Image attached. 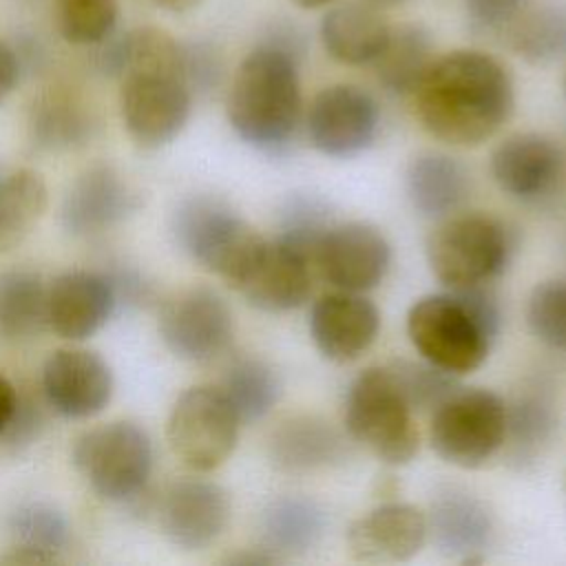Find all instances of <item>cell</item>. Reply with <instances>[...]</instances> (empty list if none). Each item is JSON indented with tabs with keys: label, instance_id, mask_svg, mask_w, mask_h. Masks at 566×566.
Masks as SVG:
<instances>
[{
	"label": "cell",
	"instance_id": "cell-1",
	"mask_svg": "<svg viewBox=\"0 0 566 566\" xmlns=\"http://www.w3.org/2000/svg\"><path fill=\"white\" fill-rule=\"evenodd\" d=\"M422 128L451 146L491 139L515 106L506 66L484 51L458 49L433 57L411 93Z\"/></svg>",
	"mask_w": 566,
	"mask_h": 566
},
{
	"label": "cell",
	"instance_id": "cell-2",
	"mask_svg": "<svg viewBox=\"0 0 566 566\" xmlns=\"http://www.w3.org/2000/svg\"><path fill=\"white\" fill-rule=\"evenodd\" d=\"M298 119V57L272 42H261L234 71L228 122L248 146L276 155L290 146Z\"/></svg>",
	"mask_w": 566,
	"mask_h": 566
},
{
	"label": "cell",
	"instance_id": "cell-3",
	"mask_svg": "<svg viewBox=\"0 0 566 566\" xmlns=\"http://www.w3.org/2000/svg\"><path fill=\"white\" fill-rule=\"evenodd\" d=\"M500 332V307L484 285L418 298L407 314L416 352L453 376L478 369Z\"/></svg>",
	"mask_w": 566,
	"mask_h": 566
},
{
	"label": "cell",
	"instance_id": "cell-4",
	"mask_svg": "<svg viewBox=\"0 0 566 566\" xmlns=\"http://www.w3.org/2000/svg\"><path fill=\"white\" fill-rule=\"evenodd\" d=\"M170 230L192 261L232 287L263 243V237L214 195L186 197L172 212Z\"/></svg>",
	"mask_w": 566,
	"mask_h": 566
},
{
	"label": "cell",
	"instance_id": "cell-5",
	"mask_svg": "<svg viewBox=\"0 0 566 566\" xmlns=\"http://www.w3.org/2000/svg\"><path fill=\"white\" fill-rule=\"evenodd\" d=\"M345 429L387 464H407L418 453L413 409L389 367L360 371L345 396Z\"/></svg>",
	"mask_w": 566,
	"mask_h": 566
},
{
	"label": "cell",
	"instance_id": "cell-6",
	"mask_svg": "<svg viewBox=\"0 0 566 566\" xmlns=\"http://www.w3.org/2000/svg\"><path fill=\"white\" fill-rule=\"evenodd\" d=\"M513 252L509 228L489 214H460L427 239V261L449 290L484 285L504 272Z\"/></svg>",
	"mask_w": 566,
	"mask_h": 566
},
{
	"label": "cell",
	"instance_id": "cell-7",
	"mask_svg": "<svg viewBox=\"0 0 566 566\" xmlns=\"http://www.w3.org/2000/svg\"><path fill=\"white\" fill-rule=\"evenodd\" d=\"M73 464L99 497L128 502L144 491L150 478L153 442L135 422H106L75 440Z\"/></svg>",
	"mask_w": 566,
	"mask_h": 566
},
{
	"label": "cell",
	"instance_id": "cell-8",
	"mask_svg": "<svg viewBox=\"0 0 566 566\" xmlns=\"http://www.w3.org/2000/svg\"><path fill=\"white\" fill-rule=\"evenodd\" d=\"M506 438V405L489 389H462L444 398L431 416V449L449 464L475 469L491 460Z\"/></svg>",
	"mask_w": 566,
	"mask_h": 566
},
{
	"label": "cell",
	"instance_id": "cell-9",
	"mask_svg": "<svg viewBox=\"0 0 566 566\" xmlns=\"http://www.w3.org/2000/svg\"><path fill=\"white\" fill-rule=\"evenodd\" d=\"M239 416L221 387L197 385L172 405L166 438L181 464L197 473L221 467L237 447Z\"/></svg>",
	"mask_w": 566,
	"mask_h": 566
},
{
	"label": "cell",
	"instance_id": "cell-10",
	"mask_svg": "<svg viewBox=\"0 0 566 566\" xmlns=\"http://www.w3.org/2000/svg\"><path fill=\"white\" fill-rule=\"evenodd\" d=\"M159 336L177 358L206 363L230 347L234 336L232 312L217 290L195 285L164 303Z\"/></svg>",
	"mask_w": 566,
	"mask_h": 566
},
{
	"label": "cell",
	"instance_id": "cell-11",
	"mask_svg": "<svg viewBox=\"0 0 566 566\" xmlns=\"http://www.w3.org/2000/svg\"><path fill=\"white\" fill-rule=\"evenodd\" d=\"M192 93L184 77L128 73L122 77L119 111L128 135L144 148L170 144L190 117Z\"/></svg>",
	"mask_w": 566,
	"mask_h": 566
},
{
	"label": "cell",
	"instance_id": "cell-12",
	"mask_svg": "<svg viewBox=\"0 0 566 566\" xmlns=\"http://www.w3.org/2000/svg\"><path fill=\"white\" fill-rule=\"evenodd\" d=\"M376 99L354 84H332L314 95L307 108L312 146L329 157L363 153L378 133Z\"/></svg>",
	"mask_w": 566,
	"mask_h": 566
},
{
	"label": "cell",
	"instance_id": "cell-13",
	"mask_svg": "<svg viewBox=\"0 0 566 566\" xmlns=\"http://www.w3.org/2000/svg\"><path fill=\"white\" fill-rule=\"evenodd\" d=\"M491 175L511 199L539 203L559 190L566 177V155L546 135L515 133L491 153Z\"/></svg>",
	"mask_w": 566,
	"mask_h": 566
},
{
	"label": "cell",
	"instance_id": "cell-14",
	"mask_svg": "<svg viewBox=\"0 0 566 566\" xmlns=\"http://www.w3.org/2000/svg\"><path fill=\"white\" fill-rule=\"evenodd\" d=\"M312 261L336 290L367 292L385 279L391 250L385 234L369 223H332L321 237Z\"/></svg>",
	"mask_w": 566,
	"mask_h": 566
},
{
	"label": "cell",
	"instance_id": "cell-15",
	"mask_svg": "<svg viewBox=\"0 0 566 566\" xmlns=\"http://www.w3.org/2000/svg\"><path fill=\"white\" fill-rule=\"evenodd\" d=\"M139 208V190L117 168L93 164L64 192L60 217L69 234L95 237L119 226Z\"/></svg>",
	"mask_w": 566,
	"mask_h": 566
},
{
	"label": "cell",
	"instance_id": "cell-16",
	"mask_svg": "<svg viewBox=\"0 0 566 566\" xmlns=\"http://www.w3.org/2000/svg\"><path fill=\"white\" fill-rule=\"evenodd\" d=\"M161 533L179 548L210 546L230 522V497L223 486L201 478L175 480L159 497Z\"/></svg>",
	"mask_w": 566,
	"mask_h": 566
},
{
	"label": "cell",
	"instance_id": "cell-17",
	"mask_svg": "<svg viewBox=\"0 0 566 566\" xmlns=\"http://www.w3.org/2000/svg\"><path fill=\"white\" fill-rule=\"evenodd\" d=\"M42 394L49 407L64 418H91L113 396L108 363L88 349H55L42 367Z\"/></svg>",
	"mask_w": 566,
	"mask_h": 566
},
{
	"label": "cell",
	"instance_id": "cell-18",
	"mask_svg": "<svg viewBox=\"0 0 566 566\" xmlns=\"http://www.w3.org/2000/svg\"><path fill=\"white\" fill-rule=\"evenodd\" d=\"M310 259L283 239H263L234 290L263 312H290L310 294Z\"/></svg>",
	"mask_w": 566,
	"mask_h": 566
},
{
	"label": "cell",
	"instance_id": "cell-19",
	"mask_svg": "<svg viewBox=\"0 0 566 566\" xmlns=\"http://www.w3.org/2000/svg\"><path fill=\"white\" fill-rule=\"evenodd\" d=\"M378 327V307L360 292L323 294L310 310V336L334 363L356 360L376 340Z\"/></svg>",
	"mask_w": 566,
	"mask_h": 566
},
{
	"label": "cell",
	"instance_id": "cell-20",
	"mask_svg": "<svg viewBox=\"0 0 566 566\" xmlns=\"http://www.w3.org/2000/svg\"><path fill=\"white\" fill-rule=\"evenodd\" d=\"M115 310L117 298L106 272L69 270L46 292V325L66 340L93 336Z\"/></svg>",
	"mask_w": 566,
	"mask_h": 566
},
{
	"label": "cell",
	"instance_id": "cell-21",
	"mask_svg": "<svg viewBox=\"0 0 566 566\" xmlns=\"http://www.w3.org/2000/svg\"><path fill=\"white\" fill-rule=\"evenodd\" d=\"M427 517L413 504H380L354 520L347 528V546L363 562H405L427 539Z\"/></svg>",
	"mask_w": 566,
	"mask_h": 566
},
{
	"label": "cell",
	"instance_id": "cell-22",
	"mask_svg": "<svg viewBox=\"0 0 566 566\" xmlns=\"http://www.w3.org/2000/svg\"><path fill=\"white\" fill-rule=\"evenodd\" d=\"M427 531L442 555L473 564L482 559V551L491 542L493 520L486 504L473 493L447 486L431 500Z\"/></svg>",
	"mask_w": 566,
	"mask_h": 566
},
{
	"label": "cell",
	"instance_id": "cell-23",
	"mask_svg": "<svg viewBox=\"0 0 566 566\" xmlns=\"http://www.w3.org/2000/svg\"><path fill=\"white\" fill-rule=\"evenodd\" d=\"M391 27L371 2H345L321 18L318 35L327 55L347 66L374 64Z\"/></svg>",
	"mask_w": 566,
	"mask_h": 566
},
{
	"label": "cell",
	"instance_id": "cell-24",
	"mask_svg": "<svg viewBox=\"0 0 566 566\" xmlns=\"http://www.w3.org/2000/svg\"><path fill=\"white\" fill-rule=\"evenodd\" d=\"M27 126L35 148L62 153L82 148L93 139L97 115L77 93L51 86L33 97Z\"/></svg>",
	"mask_w": 566,
	"mask_h": 566
},
{
	"label": "cell",
	"instance_id": "cell-25",
	"mask_svg": "<svg viewBox=\"0 0 566 566\" xmlns=\"http://www.w3.org/2000/svg\"><path fill=\"white\" fill-rule=\"evenodd\" d=\"M407 195L411 206L429 219L451 214L469 195V172L451 155L420 153L407 168Z\"/></svg>",
	"mask_w": 566,
	"mask_h": 566
},
{
	"label": "cell",
	"instance_id": "cell-26",
	"mask_svg": "<svg viewBox=\"0 0 566 566\" xmlns=\"http://www.w3.org/2000/svg\"><path fill=\"white\" fill-rule=\"evenodd\" d=\"M345 453L338 431L316 418L298 416L281 422L270 440L272 462L287 473H307L338 462Z\"/></svg>",
	"mask_w": 566,
	"mask_h": 566
},
{
	"label": "cell",
	"instance_id": "cell-27",
	"mask_svg": "<svg viewBox=\"0 0 566 566\" xmlns=\"http://www.w3.org/2000/svg\"><path fill=\"white\" fill-rule=\"evenodd\" d=\"M509 49L531 64L566 57V0H528L504 27Z\"/></svg>",
	"mask_w": 566,
	"mask_h": 566
},
{
	"label": "cell",
	"instance_id": "cell-28",
	"mask_svg": "<svg viewBox=\"0 0 566 566\" xmlns=\"http://www.w3.org/2000/svg\"><path fill=\"white\" fill-rule=\"evenodd\" d=\"M327 515L310 497L283 495L276 497L263 513V548L274 557L303 555L318 544L325 533Z\"/></svg>",
	"mask_w": 566,
	"mask_h": 566
},
{
	"label": "cell",
	"instance_id": "cell-29",
	"mask_svg": "<svg viewBox=\"0 0 566 566\" xmlns=\"http://www.w3.org/2000/svg\"><path fill=\"white\" fill-rule=\"evenodd\" d=\"M433 62V38L422 24H400L374 62L376 77L394 95H411Z\"/></svg>",
	"mask_w": 566,
	"mask_h": 566
},
{
	"label": "cell",
	"instance_id": "cell-30",
	"mask_svg": "<svg viewBox=\"0 0 566 566\" xmlns=\"http://www.w3.org/2000/svg\"><path fill=\"white\" fill-rule=\"evenodd\" d=\"M46 292L40 274L9 270L0 274V338L31 340L46 325Z\"/></svg>",
	"mask_w": 566,
	"mask_h": 566
},
{
	"label": "cell",
	"instance_id": "cell-31",
	"mask_svg": "<svg viewBox=\"0 0 566 566\" xmlns=\"http://www.w3.org/2000/svg\"><path fill=\"white\" fill-rule=\"evenodd\" d=\"M46 203V184L35 170H0V252L20 245L29 237Z\"/></svg>",
	"mask_w": 566,
	"mask_h": 566
},
{
	"label": "cell",
	"instance_id": "cell-32",
	"mask_svg": "<svg viewBox=\"0 0 566 566\" xmlns=\"http://www.w3.org/2000/svg\"><path fill=\"white\" fill-rule=\"evenodd\" d=\"M557 427L553 400L539 391L531 389L520 394L506 407V438L511 458L517 464L535 460L542 449L551 442Z\"/></svg>",
	"mask_w": 566,
	"mask_h": 566
},
{
	"label": "cell",
	"instance_id": "cell-33",
	"mask_svg": "<svg viewBox=\"0 0 566 566\" xmlns=\"http://www.w3.org/2000/svg\"><path fill=\"white\" fill-rule=\"evenodd\" d=\"M221 391L234 407L241 422H256L279 402L281 382L265 360L245 356L228 367Z\"/></svg>",
	"mask_w": 566,
	"mask_h": 566
},
{
	"label": "cell",
	"instance_id": "cell-34",
	"mask_svg": "<svg viewBox=\"0 0 566 566\" xmlns=\"http://www.w3.org/2000/svg\"><path fill=\"white\" fill-rule=\"evenodd\" d=\"M7 531L13 546L42 553L53 562L60 559V551L69 544L71 535L64 513L42 500L15 504L7 515Z\"/></svg>",
	"mask_w": 566,
	"mask_h": 566
},
{
	"label": "cell",
	"instance_id": "cell-35",
	"mask_svg": "<svg viewBox=\"0 0 566 566\" xmlns=\"http://www.w3.org/2000/svg\"><path fill=\"white\" fill-rule=\"evenodd\" d=\"M117 0H55V24L71 44H99L117 24Z\"/></svg>",
	"mask_w": 566,
	"mask_h": 566
},
{
	"label": "cell",
	"instance_id": "cell-36",
	"mask_svg": "<svg viewBox=\"0 0 566 566\" xmlns=\"http://www.w3.org/2000/svg\"><path fill=\"white\" fill-rule=\"evenodd\" d=\"M526 323L537 340L566 354V281L551 279L533 287L526 303Z\"/></svg>",
	"mask_w": 566,
	"mask_h": 566
},
{
	"label": "cell",
	"instance_id": "cell-37",
	"mask_svg": "<svg viewBox=\"0 0 566 566\" xmlns=\"http://www.w3.org/2000/svg\"><path fill=\"white\" fill-rule=\"evenodd\" d=\"M332 226V217L327 206L310 195H294L281 210V234L285 243L296 248L310 261L321 237Z\"/></svg>",
	"mask_w": 566,
	"mask_h": 566
},
{
	"label": "cell",
	"instance_id": "cell-38",
	"mask_svg": "<svg viewBox=\"0 0 566 566\" xmlns=\"http://www.w3.org/2000/svg\"><path fill=\"white\" fill-rule=\"evenodd\" d=\"M389 371L413 411H433L444 398L455 391L453 374L438 369L427 360H396L389 365Z\"/></svg>",
	"mask_w": 566,
	"mask_h": 566
},
{
	"label": "cell",
	"instance_id": "cell-39",
	"mask_svg": "<svg viewBox=\"0 0 566 566\" xmlns=\"http://www.w3.org/2000/svg\"><path fill=\"white\" fill-rule=\"evenodd\" d=\"M184 82L190 93H210L223 77V55L208 40L181 42Z\"/></svg>",
	"mask_w": 566,
	"mask_h": 566
},
{
	"label": "cell",
	"instance_id": "cell-40",
	"mask_svg": "<svg viewBox=\"0 0 566 566\" xmlns=\"http://www.w3.org/2000/svg\"><path fill=\"white\" fill-rule=\"evenodd\" d=\"M42 424H44V418H42L40 402L31 394L18 391L15 411L11 416L9 427L0 436V442L4 447H9L11 451H20V449L29 447L33 440H38Z\"/></svg>",
	"mask_w": 566,
	"mask_h": 566
},
{
	"label": "cell",
	"instance_id": "cell-41",
	"mask_svg": "<svg viewBox=\"0 0 566 566\" xmlns=\"http://www.w3.org/2000/svg\"><path fill=\"white\" fill-rule=\"evenodd\" d=\"M528 0H464L469 20L482 31H504Z\"/></svg>",
	"mask_w": 566,
	"mask_h": 566
},
{
	"label": "cell",
	"instance_id": "cell-42",
	"mask_svg": "<svg viewBox=\"0 0 566 566\" xmlns=\"http://www.w3.org/2000/svg\"><path fill=\"white\" fill-rule=\"evenodd\" d=\"M20 60L13 46H9L4 40H0V104L7 99V95L13 91L18 77H20Z\"/></svg>",
	"mask_w": 566,
	"mask_h": 566
},
{
	"label": "cell",
	"instance_id": "cell-43",
	"mask_svg": "<svg viewBox=\"0 0 566 566\" xmlns=\"http://www.w3.org/2000/svg\"><path fill=\"white\" fill-rule=\"evenodd\" d=\"M15 405H18V389L4 376H0V436L9 427Z\"/></svg>",
	"mask_w": 566,
	"mask_h": 566
},
{
	"label": "cell",
	"instance_id": "cell-44",
	"mask_svg": "<svg viewBox=\"0 0 566 566\" xmlns=\"http://www.w3.org/2000/svg\"><path fill=\"white\" fill-rule=\"evenodd\" d=\"M155 4H159L161 9L166 11H172V13H184V11H190L195 9L201 0H153Z\"/></svg>",
	"mask_w": 566,
	"mask_h": 566
},
{
	"label": "cell",
	"instance_id": "cell-45",
	"mask_svg": "<svg viewBox=\"0 0 566 566\" xmlns=\"http://www.w3.org/2000/svg\"><path fill=\"white\" fill-rule=\"evenodd\" d=\"M298 7H305V9H318V7H327L332 4L334 0H294Z\"/></svg>",
	"mask_w": 566,
	"mask_h": 566
},
{
	"label": "cell",
	"instance_id": "cell-46",
	"mask_svg": "<svg viewBox=\"0 0 566 566\" xmlns=\"http://www.w3.org/2000/svg\"><path fill=\"white\" fill-rule=\"evenodd\" d=\"M367 2H371L374 7H394V4H400V2H407V0H367Z\"/></svg>",
	"mask_w": 566,
	"mask_h": 566
},
{
	"label": "cell",
	"instance_id": "cell-47",
	"mask_svg": "<svg viewBox=\"0 0 566 566\" xmlns=\"http://www.w3.org/2000/svg\"><path fill=\"white\" fill-rule=\"evenodd\" d=\"M564 95H566V75H564Z\"/></svg>",
	"mask_w": 566,
	"mask_h": 566
}]
</instances>
